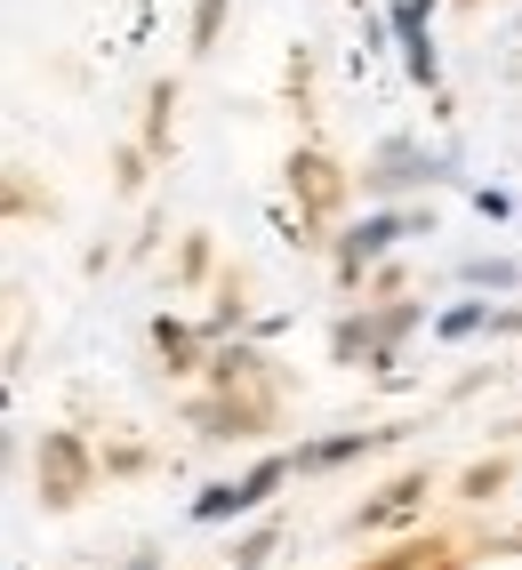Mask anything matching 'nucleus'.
Instances as JSON below:
<instances>
[{"mask_svg": "<svg viewBox=\"0 0 522 570\" xmlns=\"http://www.w3.org/2000/svg\"><path fill=\"white\" fill-rule=\"evenodd\" d=\"M289 474H297V459H266V466H249V474H242V482H226V490H201V499H194V522H226V514L266 507Z\"/></svg>", "mask_w": 522, "mask_h": 570, "instance_id": "nucleus-1", "label": "nucleus"}, {"mask_svg": "<svg viewBox=\"0 0 522 570\" xmlns=\"http://www.w3.org/2000/svg\"><path fill=\"white\" fill-rule=\"evenodd\" d=\"M402 234H418V217H394V209H378V217H362L354 234H346V249H338V274L354 282L362 265H370V257H386V249H394Z\"/></svg>", "mask_w": 522, "mask_h": 570, "instance_id": "nucleus-2", "label": "nucleus"}, {"mask_svg": "<svg viewBox=\"0 0 522 570\" xmlns=\"http://www.w3.org/2000/svg\"><path fill=\"white\" fill-rule=\"evenodd\" d=\"M81 482H89L81 442H72V434H49V442H41V499H49V507H72V499H81Z\"/></svg>", "mask_w": 522, "mask_h": 570, "instance_id": "nucleus-3", "label": "nucleus"}, {"mask_svg": "<svg viewBox=\"0 0 522 570\" xmlns=\"http://www.w3.org/2000/svg\"><path fill=\"white\" fill-rule=\"evenodd\" d=\"M426 9L434 0H394V32H402V65H410V81H442V65H434V41H426Z\"/></svg>", "mask_w": 522, "mask_h": 570, "instance_id": "nucleus-4", "label": "nucleus"}, {"mask_svg": "<svg viewBox=\"0 0 522 570\" xmlns=\"http://www.w3.org/2000/svg\"><path fill=\"white\" fill-rule=\"evenodd\" d=\"M418 507H426V482L410 474V482H394V490H386V499H370V507L354 514V530H386V522H402V514H418Z\"/></svg>", "mask_w": 522, "mask_h": 570, "instance_id": "nucleus-5", "label": "nucleus"}, {"mask_svg": "<svg viewBox=\"0 0 522 570\" xmlns=\"http://www.w3.org/2000/svg\"><path fill=\"white\" fill-rule=\"evenodd\" d=\"M466 282H474V289H514V265H499V257H474V265H466Z\"/></svg>", "mask_w": 522, "mask_h": 570, "instance_id": "nucleus-6", "label": "nucleus"}, {"mask_svg": "<svg viewBox=\"0 0 522 570\" xmlns=\"http://www.w3.org/2000/svg\"><path fill=\"white\" fill-rule=\"evenodd\" d=\"M154 346L177 354V370H185V354H194V330H185V322H154Z\"/></svg>", "mask_w": 522, "mask_h": 570, "instance_id": "nucleus-7", "label": "nucleus"}, {"mask_svg": "<svg viewBox=\"0 0 522 570\" xmlns=\"http://www.w3.org/2000/svg\"><path fill=\"white\" fill-rule=\"evenodd\" d=\"M482 322H491V306H451L442 314V337H474Z\"/></svg>", "mask_w": 522, "mask_h": 570, "instance_id": "nucleus-8", "label": "nucleus"}, {"mask_svg": "<svg viewBox=\"0 0 522 570\" xmlns=\"http://www.w3.org/2000/svg\"><path fill=\"white\" fill-rule=\"evenodd\" d=\"M266 554H274V530H257V539L234 554V570H266Z\"/></svg>", "mask_w": 522, "mask_h": 570, "instance_id": "nucleus-9", "label": "nucleus"}, {"mask_svg": "<svg viewBox=\"0 0 522 570\" xmlns=\"http://www.w3.org/2000/svg\"><path fill=\"white\" fill-rule=\"evenodd\" d=\"M217 17H226V0H201V17H194V41H217Z\"/></svg>", "mask_w": 522, "mask_h": 570, "instance_id": "nucleus-10", "label": "nucleus"}, {"mask_svg": "<svg viewBox=\"0 0 522 570\" xmlns=\"http://www.w3.org/2000/svg\"><path fill=\"white\" fill-rule=\"evenodd\" d=\"M129 570H154V554H137V562H129Z\"/></svg>", "mask_w": 522, "mask_h": 570, "instance_id": "nucleus-11", "label": "nucleus"}]
</instances>
